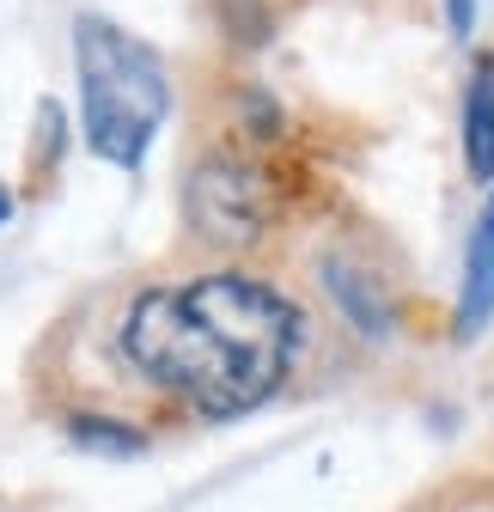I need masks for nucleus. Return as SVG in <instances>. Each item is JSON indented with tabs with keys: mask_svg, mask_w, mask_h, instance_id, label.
Returning <instances> with one entry per match:
<instances>
[{
	"mask_svg": "<svg viewBox=\"0 0 494 512\" xmlns=\"http://www.w3.org/2000/svg\"><path fill=\"white\" fill-rule=\"evenodd\" d=\"M494 324V189L470 226V250H464V287H458V317H452V336L476 342Z\"/></svg>",
	"mask_w": 494,
	"mask_h": 512,
	"instance_id": "20e7f679",
	"label": "nucleus"
},
{
	"mask_svg": "<svg viewBox=\"0 0 494 512\" xmlns=\"http://www.w3.org/2000/svg\"><path fill=\"white\" fill-rule=\"evenodd\" d=\"M183 214H190V232L208 244H257L269 226V183L244 159H208L190 171Z\"/></svg>",
	"mask_w": 494,
	"mask_h": 512,
	"instance_id": "7ed1b4c3",
	"label": "nucleus"
},
{
	"mask_svg": "<svg viewBox=\"0 0 494 512\" xmlns=\"http://www.w3.org/2000/svg\"><path fill=\"white\" fill-rule=\"evenodd\" d=\"M324 287L348 311V324L360 336H391V299H385V287L373 275L354 263V256H330V263H324Z\"/></svg>",
	"mask_w": 494,
	"mask_h": 512,
	"instance_id": "39448f33",
	"label": "nucleus"
},
{
	"mask_svg": "<svg viewBox=\"0 0 494 512\" xmlns=\"http://www.w3.org/2000/svg\"><path fill=\"white\" fill-rule=\"evenodd\" d=\"M74 68H80V122L86 147L104 165L135 171L153 147V135L171 116V80L159 68V55L98 13L74 25Z\"/></svg>",
	"mask_w": 494,
	"mask_h": 512,
	"instance_id": "f03ea898",
	"label": "nucleus"
},
{
	"mask_svg": "<svg viewBox=\"0 0 494 512\" xmlns=\"http://www.w3.org/2000/svg\"><path fill=\"white\" fill-rule=\"evenodd\" d=\"M464 165L476 183H494V55H482L464 86Z\"/></svg>",
	"mask_w": 494,
	"mask_h": 512,
	"instance_id": "423d86ee",
	"label": "nucleus"
},
{
	"mask_svg": "<svg viewBox=\"0 0 494 512\" xmlns=\"http://www.w3.org/2000/svg\"><path fill=\"white\" fill-rule=\"evenodd\" d=\"M220 25H226L238 43H263L269 13H263V0H220Z\"/></svg>",
	"mask_w": 494,
	"mask_h": 512,
	"instance_id": "6e6552de",
	"label": "nucleus"
},
{
	"mask_svg": "<svg viewBox=\"0 0 494 512\" xmlns=\"http://www.w3.org/2000/svg\"><path fill=\"white\" fill-rule=\"evenodd\" d=\"M68 433H74V445H86V452H110V458H135L141 452V433L122 427V421H104V415H74Z\"/></svg>",
	"mask_w": 494,
	"mask_h": 512,
	"instance_id": "0eeeda50",
	"label": "nucleus"
},
{
	"mask_svg": "<svg viewBox=\"0 0 494 512\" xmlns=\"http://www.w3.org/2000/svg\"><path fill=\"white\" fill-rule=\"evenodd\" d=\"M305 348V317L251 275H196L147 287L122 317V354L141 378L208 421L263 409Z\"/></svg>",
	"mask_w": 494,
	"mask_h": 512,
	"instance_id": "f257e3e1",
	"label": "nucleus"
},
{
	"mask_svg": "<svg viewBox=\"0 0 494 512\" xmlns=\"http://www.w3.org/2000/svg\"><path fill=\"white\" fill-rule=\"evenodd\" d=\"M446 25H452V37L464 43L470 25H476V0H446Z\"/></svg>",
	"mask_w": 494,
	"mask_h": 512,
	"instance_id": "1a4fd4ad",
	"label": "nucleus"
},
{
	"mask_svg": "<svg viewBox=\"0 0 494 512\" xmlns=\"http://www.w3.org/2000/svg\"><path fill=\"white\" fill-rule=\"evenodd\" d=\"M7 220H13V189L0 183V226H7Z\"/></svg>",
	"mask_w": 494,
	"mask_h": 512,
	"instance_id": "9d476101",
	"label": "nucleus"
}]
</instances>
